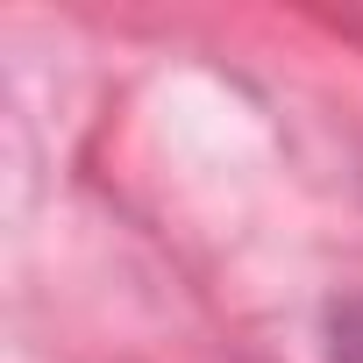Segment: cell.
<instances>
[{
    "label": "cell",
    "mask_w": 363,
    "mask_h": 363,
    "mask_svg": "<svg viewBox=\"0 0 363 363\" xmlns=\"http://www.w3.org/2000/svg\"><path fill=\"white\" fill-rule=\"evenodd\" d=\"M328 356L335 363H363V299H342L328 313Z\"/></svg>",
    "instance_id": "obj_1"
}]
</instances>
